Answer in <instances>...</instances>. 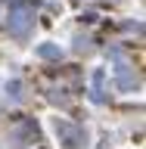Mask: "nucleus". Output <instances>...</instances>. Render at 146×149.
Returning a JSON list of instances; mask_svg holds the SVG:
<instances>
[{
    "label": "nucleus",
    "mask_w": 146,
    "mask_h": 149,
    "mask_svg": "<svg viewBox=\"0 0 146 149\" xmlns=\"http://www.w3.org/2000/svg\"><path fill=\"white\" fill-rule=\"evenodd\" d=\"M56 130L65 137V146H68V149H78V146H81L84 134H81V130H75L72 124H65V121H56Z\"/></svg>",
    "instance_id": "f257e3e1"
},
{
    "label": "nucleus",
    "mask_w": 146,
    "mask_h": 149,
    "mask_svg": "<svg viewBox=\"0 0 146 149\" xmlns=\"http://www.w3.org/2000/svg\"><path fill=\"white\" fill-rule=\"evenodd\" d=\"M28 25H31V19H28V13H9V31L13 34H25L28 31Z\"/></svg>",
    "instance_id": "f03ea898"
},
{
    "label": "nucleus",
    "mask_w": 146,
    "mask_h": 149,
    "mask_svg": "<svg viewBox=\"0 0 146 149\" xmlns=\"http://www.w3.org/2000/svg\"><path fill=\"white\" fill-rule=\"evenodd\" d=\"M37 56H44V59H59V47H37Z\"/></svg>",
    "instance_id": "7ed1b4c3"
}]
</instances>
